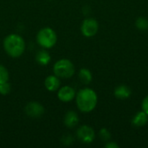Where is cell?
I'll return each instance as SVG.
<instances>
[{
  "instance_id": "cell-16",
  "label": "cell",
  "mask_w": 148,
  "mask_h": 148,
  "mask_svg": "<svg viewBox=\"0 0 148 148\" xmlns=\"http://www.w3.org/2000/svg\"><path fill=\"white\" fill-rule=\"evenodd\" d=\"M99 137H100V139H101L102 141L108 142V141H109L110 139H111V134H110V132H109L107 128L103 127V128H101V129L100 130V132H99Z\"/></svg>"
},
{
  "instance_id": "cell-14",
  "label": "cell",
  "mask_w": 148,
  "mask_h": 148,
  "mask_svg": "<svg viewBox=\"0 0 148 148\" xmlns=\"http://www.w3.org/2000/svg\"><path fill=\"white\" fill-rule=\"evenodd\" d=\"M79 78L80 81L83 83V84H89L92 82V74L90 72L89 69H82L79 72Z\"/></svg>"
},
{
  "instance_id": "cell-20",
  "label": "cell",
  "mask_w": 148,
  "mask_h": 148,
  "mask_svg": "<svg viewBox=\"0 0 148 148\" xmlns=\"http://www.w3.org/2000/svg\"><path fill=\"white\" fill-rule=\"evenodd\" d=\"M141 108H142V110L148 115V95L144 98L142 104H141Z\"/></svg>"
},
{
  "instance_id": "cell-15",
  "label": "cell",
  "mask_w": 148,
  "mask_h": 148,
  "mask_svg": "<svg viewBox=\"0 0 148 148\" xmlns=\"http://www.w3.org/2000/svg\"><path fill=\"white\" fill-rule=\"evenodd\" d=\"M135 25L136 27L142 31H146L148 29V20L145 17H139L137 18L136 22H135Z\"/></svg>"
},
{
  "instance_id": "cell-7",
  "label": "cell",
  "mask_w": 148,
  "mask_h": 148,
  "mask_svg": "<svg viewBox=\"0 0 148 148\" xmlns=\"http://www.w3.org/2000/svg\"><path fill=\"white\" fill-rule=\"evenodd\" d=\"M25 113L32 118H38L44 113L43 107L38 102H29L25 107Z\"/></svg>"
},
{
  "instance_id": "cell-12",
  "label": "cell",
  "mask_w": 148,
  "mask_h": 148,
  "mask_svg": "<svg viewBox=\"0 0 148 148\" xmlns=\"http://www.w3.org/2000/svg\"><path fill=\"white\" fill-rule=\"evenodd\" d=\"M61 84L60 80L56 75H49L45 80V87L49 91H56L59 88Z\"/></svg>"
},
{
  "instance_id": "cell-17",
  "label": "cell",
  "mask_w": 148,
  "mask_h": 148,
  "mask_svg": "<svg viewBox=\"0 0 148 148\" xmlns=\"http://www.w3.org/2000/svg\"><path fill=\"white\" fill-rule=\"evenodd\" d=\"M9 79V73L5 67L0 65V83L8 82Z\"/></svg>"
},
{
  "instance_id": "cell-11",
  "label": "cell",
  "mask_w": 148,
  "mask_h": 148,
  "mask_svg": "<svg viewBox=\"0 0 148 148\" xmlns=\"http://www.w3.org/2000/svg\"><path fill=\"white\" fill-rule=\"evenodd\" d=\"M79 122L78 114L75 111H69L64 117V124L69 128H74Z\"/></svg>"
},
{
  "instance_id": "cell-8",
  "label": "cell",
  "mask_w": 148,
  "mask_h": 148,
  "mask_svg": "<svg viewBox=\"0 0 148 148\" xmlns=\"http://www.w3.org/2000/svg\"><path fill=\"white\" fill-rule=\"evenodd\" d=\"M75 97V90L69 86L62 87L58 92V98L63 102L71 101Z\"/></svg>"
},
{
  "instance_id": "cell-10",
  "label": "cell",
  "mask_w": 148,
  "mask_h": 148,
  "mask_svg": "<svg viewBox=\"0 0 148 148\" xmlns=\"http://www.w3.org/2000/svg\"><path fill=\"white\" fill-rule=\"evenodd\" d=\"M148 122V115L143 111H140L138 112L133 118L132 120V125L134 127H144L147 123Z\"/></svg>"
},
{
  "instance_id": "cell-19",
  "label": "cell",
  "mask_w": 148,
  "mask_h": 148,
  "mask_svg": "<svg viewBox=\"0 0 148 148\" xmlns=\"http://www.w3.org/2000/svg\"><path fill=\"white\" fill-rule=\"evenodd\" d=\"M74 141V139L71 135H65L62 137V142L66 145V146H69V145H71Z\"/></svg>"
},
{
  "instance_id": "cell-5",
  "label": "cell",
  "mask_w": 148,
  "mask_h": 148,
  "mask_svg": "<svg viewBox=\"0 0 148 148\" xmlns=\"http://www.w3.org/2000/svg\"><path fill=\"white\" fill-rule=\"evenodd\" d=\"M99 29L98 22L94 18H87L85 19L81 26L82 33L86 37H92L96 35Z\"/></svg>"
},
{
  "instance_id": "cell-13",
  "label": "cell",
  "mask_w": 148,
  "mask_h": 148,
  "mask_svg": "<svg viewBox=\"0 0 148 148\" xmlns=\"http://www.w3.org/2000/svg\"><path fill=\"white\" fill-rule=\"evenodd\" d=\"M36 60L39 64L45 66L50 62V56L46 50H39L36 56Z\"/></svg>"
},
{
  "instance_id": "cell-4",
  "label": "cell",
  "mask_w": 148,
  "mask_h": 148,
  "mask_svg": "<svg viewBox=\"0 0 148 148\" xmlns=\"http://www.w3.org/2000/svg\"><path fill=\"white\" fill-rule=\"evenodd\" d=\"M36 41L40 46L45 49H49L56 44L57 41V36L56 32L52 29L43 28L38 32L36 36Z\"/></svg>"
},
{
  "instance_id": "cell-18",
  "label": "cell",
  "mask_w": 148,
  "mask_h": 148,
  "mask_svg": "<svg viewBox=\"0 0 148 148\" xmlns=\"http://www.w3.org/2000/svg\"><path fill=\"white\" fill-rule=\"evenodd\" d=\"M11 90V88H10V85L5 82H3V83H0V94L1 95H8Z\"/></svg>"
},
{
  "instance_id": "cell-2",
  "label": "cell",
  "mask_w": 148,
  "mask_h": 148,
  "mask_svg": "<svg viewBox=\"0 0 148 148\" xmlns=\"http://www.w3.org/2000/svg\"><path fill=\"white\" fill-rule=\"evenodd\" d=\"M3 48L10 56L16 58L24 52L25 42L20 36L11 34L5 37L3 41Z\"/></svg>"
},
{
  "instance_id": "cell-9",
  "label": "cell",
  "mask_w": 148,
  "mask_h": 148,
  "mask_svg": "<svg viewBox=\"0 0 148 148\" xmlns=\"http://www.w3.org/2000/svg\"><path fill=\"white\" fill-rule=\"evenodd\" d=\"M131 94H132V91L130 88L124 84L118 86L114 91V96L119 100H126L131 96Z\"/></svg>"
},
{
  "instance_id": "cell-6",
  "label": "cell",
  "mask_w": 148,
  "mask_h": 148,
  "mask_svg": "<svg viewBox=\"0 0 148 148\" xmlns=\"http://www.w3.org/2000/svg\"><path fill=\"white\" fill-rule=\"evenodd\" d=\"M76 136L81 142L85 144H89L94 141L95 138V133L91 127L84 125L77 129Z\"/></svg>"
},
{
  "instance_id": "cell-3",
  "label": "cell",
  "mask_w": 148,
  "mask_h": 148,
  "mask_svg": "<svg viewBox=\"0 0 148 148\" xmlns=\"http://www.w3.org/2000/svg\"><path fill=\"white\" fill-rule=\"evenodd\" d=\"M55 75L58 78H70L75 74V66L68 59H62L56 62L53 68Z\"/></svg>"
},
{
  "instance_id": "cell-1",
  "label": "cell",
  "mask_w": 148,
  "mask_h": 148,
  "mask_svg": "<svg viewBox=\"0 0 148 148\" xmlns=\"http://www.w3.org/2000/svg\"><path fill=\"white\" fill-rule=\"evenodd\" d=\"M98 98L96 93L88 88L81 89L76 95V105L80 111L89 113L93 111L97 105Z\"/></svg>"
},
{
  "instance_id": "cell-21",
  "label": "cell",
  "mask_w": 148,
  "mask_h": 148,
  "mask_svg": "<svg viewBox=\"0 0 148 148\" xmlns=\"http://www.w3.org/2000/svg\"><path fill=\"white\" fill-rule=\"evenodd\" d=\"M105 147L106 148H119V145L116 142L114 141H108L105 144Z\"/></svg>"
}]
</instances>
